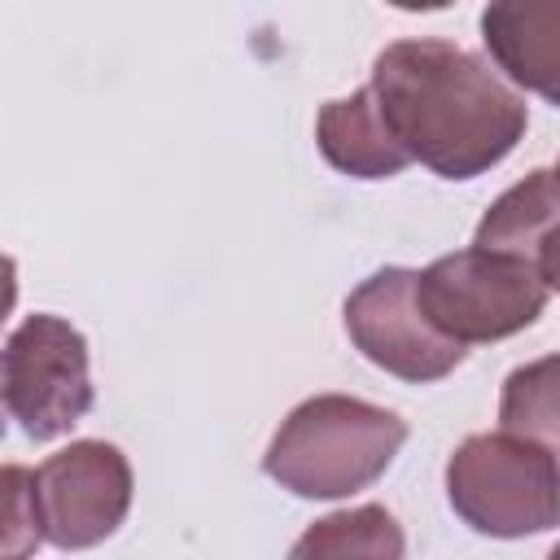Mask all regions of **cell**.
I'll return each mask as SVG.
<instances>
[{
  "mask_svg": "<svg viewBox=\"0 0 560 560\" xmlns=\"http://www.w3.org/2000/svg\"><path fill=\"white\" fill-rule=\"evenodd\" d=\"M481 39L512 88L560 105V0H494L481 9Z\"/></svg>",
  "mask_w": 560,
  "mask_h": 560,
  "instance_id": "cell-8",
  "label": "cell"
},
{
  "mask_svg": "<svg viewBox=\"0 0 560 560\" xmlns=\"http://www.w3.org/2000/svg\"><path fill=\"white\" fill-rule=\"evenodd\" d=\"M547 280L534 262L490 254V249H455L433 258L420 271V306L433 328L464 350L477 341H503L529 328L547 306Z\"/></svg>",
  "mask_w": 560,
  "mask_h": 560,
  "instance_id": "cell-4",
  "label": "cell"
},
{
  "mask_svg": "<svg viewBox=\"0 0 560 560\" xmlns=\"http://www.w3.org/2000/svg\"><path fill=\"white\" fill-rule=\"evenodd\" d=\"M538 276L547 280L551 293H560V223L547 232V241L538 249Z\"/></svg>",
  "mask_w": 560,
  "mask_h": 560,
  "instance_id": "cell-14",
  "label": "cell"
},
{
  "mask_svg": "<svg viewBox=\"0 0 560 560\" xmlns=\"http://www.w3.org/2000/svg\"><path fill=\"white\" fill-rule=\"evenodd\" d=\"M4 411L31 442L70 433L92 411L88 341L61 315H26L4 341Z\"/></svg>",
  "mask_w": 560,
  "mask_h": 560,
  "instance_id": "cell-5",
  "label": "cell"
},
{
  "mask_svg": "<svg viewBox=\"0 0 560 560\" xmlns=\"http://www.w3.org/2000/svg\"><path fill=\"white\" fill-rule=\"evenodd\" d=\"M499 424L560 464V354H542L508 372L499 394Z\"/></svg>",
  "mask_w": 560,
  "mask_h": 560,
  "instance_id": "cell-12",
  "label": "cell"
},
{
  "mask_svg": "<svg viewBox=\"0 0 560 560\" xmlns=\"http://www.w3.org/2000/svg\"><path fill=\"white\" fill-rule=\"evenodd\" d=\"M455 516L486 538H525L560 525V464L516 433H472L446 459Z\"/></svg>",
  "mask_w": 560,
  "mask_h": 560,
  "instance_id": "cell-3",
  "label": "cell"
},
{
  "mask_svg": "<svg viewBox=\"0 0 560 560\" xmlns=\"http://www.w3.org/2000/svg\"><path fill=\"white\" fill-rule=\"evenodd\" d=\"M407 420L389 407L315 394L298 402L267 442L262 472L298 499H346L368 490L402 451Z\"/></svg>",
  "mask_w": 560,
  "mask_h": 560,
  "instance_id": "cell-2",
  "label": "cell"
},
{
  "mask_svg": "<svg viewBox=\"0 0 560 560\" xmlns=\"http://www.w3.org/2000/svg\"><path fill=\"white\" fill-rule=\"evenodd\" d=\"M547 560H560V542H556V547H551V556H547Z\"/></svg>",
  "mask_w": 560,
  "mask_h": 560,
  "instance_id": "cell-15",
  "label": "cell"
},
{
  "mask_svg": "<svg viewBox=\"0 0 560 560\" xmlns=\"http://www.w3.org/2000/svg\"><path fill=\"white\" fill-rule=\"evenodd\" d=\"M44 542L88 551L105 542L131 508V464L114 442L83 438L35 468Z\"/></svg>",
  "mask_w": 560,
  "mask_h": 560,
  "instance_id": "cell-7",
  "label": "cell"
},
{
  "mask_svg": "<svg viewBox=\"0 0 560 560\" xmlns=\"http://www.w3.org/2000/svg\"><path fill=\"white\" fill-rule=\"evenodd\" d=\"M0 486H4V560H26V551L44 538L35 472L22 464H9L0 472Z\"/></svg>",
  "mask_w": 560,
  "mask_h": 560,
  "instance_id": "cell-13",
  "label": "cell"
},
{
  "mask_svg": "<svg viewBox=\"0 0 560 560\" xmlns=\"http://www.w3.org/2000/svg\"><path fill=\"white\" fill-rule=\"evenodd\" d=\"M372 96L411 162L442 179H477L525 136V96L451 39H394L372 61Z\"/></svg>",
  "mask_w": 560,
  "mask_h": 560,
  "instance_id": "cell-1",
  "label": "cell"
},
{
  "mask_svg": "<svg viewBox=\"0 0 560 560\" xmlns=\"http://www.w3.org/2000/svg\"><path fill=\"white\" fill-rule=\"evenodd\" d=\"M315 144L332 171L354 179H389L411 162L394 140L372 88H354L350 96L328 101L315 118Z\"/></svg>",
  "mask_w": 560,
  "mask_h": 560,
  "instance_id": "cell-9",
  "label": "cell"
},
{
  "mask_svg": "<svg viewBox=\"0 0 560 560\" xmlns=\"http://www.w3.org/2000/svg\"><path fill=\"white\" fill-rule=\"evenodd\" d=\"M556 179H560V166H556Z\"/></svg>",
  "mask_w": 560,
  "mask_h": 560,
  "instance_id": "cell-16",
  "label": "cell"
},
{
  "mask_svg": "<svg viewBox=\"0 0 560 560\" xmlns=\"http://www.w3.org/2000/svg\"><path fill=\"white\" fill-rule=\"evenodd\" d=\"M341 319H346L354 350L368 363H376L381 372L411 381V385L442 381L468 354L459 341L442 337L433 328V319L424 315L420 271H411V267H381L376 276H368L346 298Z\"/></svg>",
  "mask_w": 560,
  "mask_h": 560,
  "instance_id": "cell-6",
  "label": "cell"
},
{
  "mask_svg": "<svg viewBox=\"0 0 560 560\" xmlns=\"http://www.w3.org/2000/svg\"><path fill=\"white\" fill-rule=\"evenodd\" d=\"M560 223V179L556 171L538 166L525 179H516L477 223L472 245L490 249V254H508V258H525L538 267V249L547 241V232Z\"/></svg>",
  "mask_w": 560,
  "mask_h": 560,
  "instance_id": "cell-10",
  "label": "cell"
},
{
  "mask_svg": "<svg viewBox=\"0 0 560 560\" xmlns=\"http://www.w3.org/2000/svg\"><path fill=\"white\" fill-rule=\"evenodd\" d=\"M407 538L381 503L319 516L289 551V560H402Z\"/></svg>",
  "mask_w": 560,
  "mask_h": 560,
  "instance_id": "cell-11",
  "label": "cell"
}]
</instances>
